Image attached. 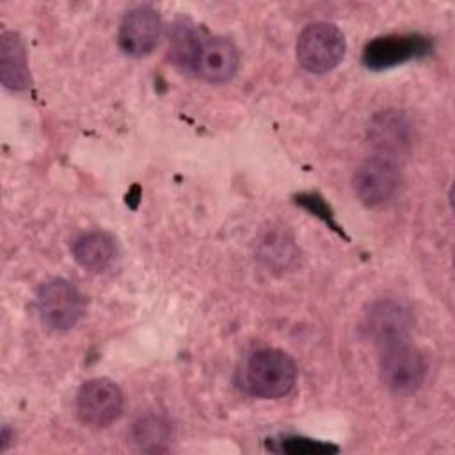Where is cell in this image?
<instances>
[{
    "instance_id": "cell-1",
    "label": "cell",
    "mask_w": 455,
    "mask_h": 455,
    "mask_svg": "<svg viewBox=\"0 0 455 455\" xmlns=\"http://www.w3.org/2000/svg\"><path fill=\"white\" fill-rule=\"evenodd\" d=\"M297 380L293 357L279 348H259L247 355L240 370V387L256 398L286 396Z\"/></svg>"
},
{
    "instance_id": "cell-8",
    "label": "cell",
    "mask_w": 455,
    "mask_h": 455,
    "mask_svg": "<svg viewBox=\"0 0 455 455\" xmlns=\"http://www.w3.org/2000/svg\"><path fill=\"white\" fill-rule=\"evenodd\" d=\"M162 21L151 5L132 7L121 20L117 43L123 53L140 59L153 52L158 43Z\"/></svg>"
},
{
    "instance_id": "cell-14",
    "label": "cell",
    "mask_w": 455,
    "mask_h": 455,
    "mask_svg": "<svg viewBox=\"0 0 455 455\" xmlns=\"http://www.w3.org/2000/svg\"><path fill=\"white\" fill-rule=\"evenodd\" d=\"M130 437L139 450L158 451L164 450V444L169 441V425L162 418L148 414L133 423Z\"/></svg>"
},
{
    "instance_id": "cell-5",
    "label": "cell",
    "mask_w": 455,
    "mask_h": 455,
    "mask_svg": "<svg viewBox=\"0 0 455 455\" xmlns=\"http://www.w3.org/2000/svg\"><path fill=\"white\" fill-rule=\"evenodd\" d=\"M124 407L121 387L105 377L85 380L76 393V414L91 428H107L116 423Z\"/></svg>"
},
{
    "instance_id": "cell-15",
    "label": "cell",
    "mask_w": 455,
    "mask_h": 455,
    "mask_svg": "<svg viewBox=\"0 0 455 455\" xmlns=\"http://www.w3.org/2000/svg\"><path fill=\"white\" fill-rule=\"evenodd\" d=\"M279 450L284 453H291V455H329V453H336L339 448L336 444L331 443H323V441H316V439H307V437H284L283 441H279Z\"/></svg>"
},
{
    "instance_id": "cell-13",
    "label": "cell",
    "mask_w": 455,
    "mask_h": 455,
    "mask_svg": "<svg viewBox=\"0 0 455 455\" xmlns=\"http://www.w3.org/2000/svg\"><path fill=\"white\" fill-rule=\"evenodd\" d=\"M203 37L204 36H201L197 32V27H194L190 21H187V20L178 21L172 27L171 43H169V55H171L172 62L178 68L192 73L194 59H196V53H197V48H199Z\"/></svg>"
},
{
    "instance_id": "cell-6",
    "label": "cell",
    "mask_w": 455,
    "mask_h": 455,
    "mask_svg": "<svg viewBox=\"0 0 455 455\" xmlns=\"http://www.w3.org/2000/svg\"><path fill=\"white\" fill-rule=\"evenodd\" d=\"M432 41L423 34H387L371 39L363 50V66L384 71L428 55Z\"/></svg>"
},
{
    "instance_id": "cell-9",
    "label": "cell",
    "mask_w": 455,
    "mask_h": 455,
    "mask_svg": "<svg viewBox=\"0 0 455 455\" xmlns=\"http://www.w3.org/2000/svg\"><path fill=\"white\" fill-rule=\"evenodd\" d=\"M240 66V53L235 43L224 36L203 37L192 73L212 84H222L235 76Z\"/></svg>"
},
{
    "instance_id": "cell-4",
    "label": "cell",
    "mask_w": 455,
    "mask_h": 455,
    "mask_svg": "<svg viewBox=\"0 0 455 455\" xmlns=\"http://www.w3.org/2000/svg\"><path fill=\"white\" fill-rule=\"evenodd\" d=\"M36 307L41 322L48 329L66 332L80 322L85 304L82 293L71 281L53 277L37 288Z\"/></svg>"
},
{
    "instance_id": "cell-10",
    "label": "cell",
    "mask_w": 455,
    "mask_h": 455,
    "mask_svg": "<svg viewBox=\"0 0 455 455\" xmlns=\"http://www.w3.org/2000/svg\"><path fill=\"white\" fill-rule=\"evenodd\" d=\"M409 323V313L393 300H379L366 313V329L379 347L405 339Z\"/></svg>"
},
{
    "instance_id": "cell-7",
    "label": "cell",
    "mask_w": 455,
    "mask_h": 455,
    "mask_svg": "<svg viewBox=\"0 0 455 455\" xmlns=\"http://www.w3.org/2000/svg\"><path fill=\"white\" fill-rule=\"evenodd\" d=\"M400 185V167L387 155L366 158L354 172L352 187L357 199L366 206H379L389 201Z\"/></svg>"
},
{
    "instance_id": "cell-11",
    "label": "cell",
    "mask_w": 455,
    "mask_h": 455,
    "mask_svg": "<svg viewBox=\"0 0 455 455\" xmlns=\"http://www.w3.org/2000/svg\"><path fill=\"white\" fill-rule=\"evenodd\" d=\"M73 259L91 274L105 272L116 259V240L107 231L82 233L71 245Z\"/></svg>"
},
{
    "instance_id": "cell-2",
    "label": "cell",
    "mask_w": 455,
    "mask_h": 455,
    "mask_svg": "<svg viewBox=\"0 0 455 455\" xmlns=\"http://www.w3.org/2000/svg\"><path fill=\"white\" fill-rule=\"evenodd\" d=\"M427 359L419 348L405 339L380 347L379 375L387 391L398 396L416 393L427 377Z\"/></svg>"
},
{
    "instance_id": "cell-12",
    "label": "cell",
    "mask_w": 455,
    "mask_h": 455,
    "mask_svg": "<svg viewBox=\"0 0 455 455\" xmlns=\"http://www.w3.org/2000/svg\"><path fill=\"white\" fill-rule=\"evenodd\" d=\"M0 80L9 91H25L30 85L27 50L16 32L0 36Z\"/></svg>"
},
{
    "instance_id": "cell-3",
    "label": "cell",
    "mask_w": 455,
    "mask_h": 455,
    "mask_svg": "<svg viewBox=\"0 0 455 455\" xmlns=\"http://www.w3.org/2000/svg\"><path fill=\"white\" fill-rule=\"evenodd\" d=\"M347 50L343 32L329 21H315L302 28L297 37V60L315 75L332 71Z\"/></svg>"
}]
</instances>
